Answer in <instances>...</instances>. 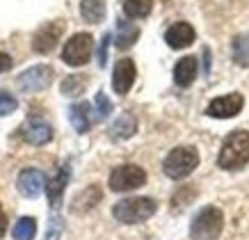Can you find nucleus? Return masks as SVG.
<instances>
[{
    "label": "nucleus",
    "mask_w": 249,
    "mask_h": 240,
    "mask_svg": "<svg viewBox=\"0 0 249 240\" xmlns=\"http://www.w3.org/2000/svg\"><path fill=\"white\" fill-rule=\"evenodd\" d=\"M249 163V133L247 130H233L231 135L222 142V149H219L217 156V165L227 172H235Z\"/></svg>",
    "instance_id": "obj_1"
},
{
    "label": "nucleus",
    "mask_w": 249,
    "mask_h": 240,
    "mask_svg": "<svg viewBox=\"0 0 249 240\" xmlns=\"http://www.w3.org/2000/svg\"><path fill=\"white\" fill-rule=\"evenodd\" d=\"M158 203L151 197H130V199H121L112 206V215L121 224H140L156 215Z\"/></svg>",
    "instance_id": "obj_2"
},
{
    "label": "nucleus",
    "mask_w": 249,
    "mask_h": 240,
    "mask_svg": "<svg viewBox=\"0 0 249 240\" xmlns=\"http://www.w3.org/2000/svg\"><path fill=\"white\" fill-rule=\"evenodd\" d=\"M199 167V151L195 147H176L167 153L162 163V172L172 181H181Z\"/></svg>",
    "instance_id": "obj_3"
},
{
    "label": "nucleus",
    "mask_w": 249,
    "mask_h": 240,
    "mask_svg": "<svg viewBox=\"0 0 249 240\" xmlns=\"http://www.w3.org/2000/svg\"><path fill=\"white\" fill-rule=\"evenodd\" d=\"M224 229V213L215 206H206L195 215L190 224V238L192 240H217Z\"/></svg>",
    "instance_id": "obj_4"
},
{
    "label": "nucleus",
    "mask_w": 249,
    "mask_h": 240,
    "mask_svg": "<svg viewBox=\"0 0 249 240\" xmlns=\"http://www.w3.org/2000/svg\"><path fill=\"white\" fill-rule=\"evenodd\" d=\"M94 51V37L89 32H76L62 48V60L69 67H85Z\"/></svg>",
    "instance_id": "obj_5"
},
{
    "label": "nucleus",
    "mask_w": 249,
    "mask_h": 240,
    "mask_svg": "<svg viewBox=\"0 0 249 240\" xmlns=\"http://www.w3.org/2000/svg\"><path fill=\"white\" fill-rule=\"evenodd\" d=\"M110 190L112 192H130L146 183V172L137 165H119L110 174Z\"/></svg>",
    "instance_id": "obj_6"
},
{
    "label": "nucleus",
    "mask_w": 249,
    "mask_h": 240,
    "mask_svg": "<svg viewBox=\"0 0 249 240\" xmlns=\"http://www.w3.org/2000/svg\"><path fill=\"white\" fill-rule=\"evenodd\" d=\"M53 75H55V71L48 67V64H37V67L25 69V71L18 75L16 85H18V90L25 92V94H35V92L46 90L48 85L53 83Z\"/></svg>",
    "instance_id": "obj_7"
},
{
    "label": "nucleus",
    "mask_w": 249,
    "mask_h": 240,
    "mask_svg": "<svg viewBox=\"0 0 249 240\" xmlns=\"http://www.w3.org/2000/svg\"><path fill=\"white\" fill-rule=\"evenodd\" d=\"M64 35V21H51L41 25L37 32H35V37H32V51L39 53V55H46V53H51L57 46V41L62 39Z\"/></svg>",
    "instance_id": "obj_8"
},
{
    "label": "nucleus",
    "mask_w": 249,
    "mask_h": 240,
    "mask_svg": "<svg viewBox=\"0 0 249 240\" xmlns=\"http://www.w3.org/2000/svg\"><path fill=\"white\" fill-rule=\"evenodd\" d=\"M242 108H245V96L233 92V94H227V96H219L215 101H211V105L206 108V114L215 117V119H231V117L242 112Z\"/></svg>",
    "instance_id": "obj_9"
},
{
    "label": "nucleus",
    "mask_w": 249,
    "mask_h": 240,
    "mask_svg": "<svg viewBox=\"0 0 249 240\" xmlns=\"http://www.w3.org/2000/svg\"><path fill=\"white\" fill-rule=\"evenodd\" d=\"M135 75H137L135 62L130 60V57H121V60L114 64V71H112V90H114V94L126 96V94L130 92V87L135 85Z\"/></svg>",
    "instance_id": "obj_10"
},
{
    "label": "nucleus",
    "mask_w": 249,
    "mask_h": 240,
    "mask_svg": "<svg viewBox=\"0 0 249 240\" xmlns=\"http://www.w3.org/2000/svg\"><path fill=\"white\" fill-rule=\"evenodd\" d=\"M21 135L32 147H44V144H48L53 140V128H51L48 121L39 119V117H32V119H28L23 124Z\"/></svg>",
    "instance_id": "obj_11"
},
{
    "label": "nucleus",
    "mask_w": 249,
    "mask_h": 240,
    "mask_svg": "<svg viewBox=\"0 0 249 240\" xmlns=\"http://www.w3.org/2000/svg\"><path fill=\"white\" fill-rule=\"evenodd\" d=\"M16 188H18V192H21L23 197H28V199L39 197L46 188L44 172H39V169H35V167L23 169V172L18 174V179H16Z\"/></svg>",
    "instance_id": "obj_12"
},
{
    "label": "nucleus",
    "mask_w": 249,
    "mask_h": 240,
    "mask_svg": "<svg viewBox=\"0 0 249 240\" xmlns=\"http://www.w3.org/2000/svg\"><path fill=\"white\" fill-rule=\"evenodd\" d=\"M196 39V32L195 28L190 25V23L185 21H178L174 23V25H169L165 32V41L169 48H174V51H183V48H188V46L195 44Z\"/></svg>",
    "instance_id": "obj_13"
},
{
    "label": "nucleus",
    "mask_w": 249,
    "mask_h": 240,
    "mask_svg": "<svg viewBox=\"0 0 249 240\" xmlns=\"http://www.w3.org/2000/svg\"><path fill=\"white\" fill-rule=\"evenodd\" d=\"M69 176H71L69 165H62L53 179L46 181L44 190H46V195H48V203H51V208H57V206L62 203V195H64V188H67V183H69Z\"/></svg>",
    "instance_id": "obj_14"
},
{
    "label": "nucleus",
    "mask_w": 249,
    "mask_h": 240,
    "mask_svg": "<svg viewBox=\"0 0 249 240\" xmlns=\"http://www.w3.org/2000/svg\"><path fill=\"white\" fill-rule=\"evenodd\" d=\"M137 133V117L133 112H121L110 126V137L112 140H128Z\"/></svg>",
    "instance_id": "obj_15"
},
{
    "label": "nucleus",
    "mask_w": 249,
    "mask_h": 240,
    "mask_svg": "<svg viewBox=\"0 0 249 240\" xmlns=\"http://www.w3.org/2000/svg\"><path fill=\"white\" fill-rule=\"evenodd\" d=\"M195 78H196V57L185 55L174 67V83L178 85V87H190V85L195 83Z\"/></svg>",
    "instance_id": "obj_16"
},
{
    "label": "nucleus",
    "mask_w": 249,
    "mask_h": 240,
    "mask_svg": "<svg viewBox=\"0 0 249 240\" xmlns=\"http://www.w3.org/2000/svg\"><path fill=\"white\" fill-rule=\"evenodd\" d=\"M69 121H71V126L76 128V133H87L91 126V105L87 101H80V103L71 105L69 108Z\"/></svg>",
    "instance_id": "obj_17"
},
{
    "label": "nucleus",
    "mask_w": 249,
    "mask_h": 240,
    "mask_svg": "<svg viewBox=\"0 0 249 240\" xmlns=\"http://www.w3.org/2000/svg\"><path fill=\"white\" fill-rule=\"evenodd\" d=\"M101 199H103L101 188H98V185H87L83 192H78V195L73 197V202H71V210H73V213H87V210L94 208Z\"/></svg>",
    "instance_id": "obj_18"
},
{
    "label": "nucleus",
    "mask_w": 249,
    "mask_h": 240,
    "mask_svg": "<svg viewBox=\"0 0 249 240\" xmlns=\"http://www.w3.org/2000/svg\"><path fill=\"white\" fill-rule=\"evenodd\" d=\"M140 39V28L133 25L130 21H119L117 23V37H114V46L119 51H128L130 46H135Z\"/></svg>",
    "instance_id": "obj_19"
},
{
    "label": "nucleus",
    "mask_w": 249,
    "mask_h": 240,
    "mask_svg": "<svg viewBox=\"0 0 249 240\" xmlns=\"http://www.w3.org/2000/svg\"><path fill=\"white\" fill-rule=\"evenodd\" d=\"M231 57L238 67L247 69L249 67V32H240L235 35L231 41Z\"/></svg>",
    "instance_id": "obj_20"
},
{
    "label": "nucleus",
    "mask_w": 249,
    "mask_h": 240,
    "mask_svg": "<svg viewBox=\"0 0 249 240\" xmlns=\"http://www.w3.org/2000/svg\"><path fill=\"white\" fill-rule=\"evenodd\" d=\"M80 16L87 23H101L106 18V0H83L80 2Z\"/></svg>",
    "instance_id": "obj_21"
},
{
    "label": "nucleus",
    "mask_w": 249,
    "mask_h": 240,
    "mask_svg": "<svg viewBox=\"0 0 249 240\" xmlns=\"http://www.w3.org/2000/svg\"><path fill=\"white\" fill-rule=\"evenodd\" d=\"M153 9V0H124V14L128 18H146Z\"/></svg>",
    "instance_id": "obj_22"
},
{
    "label": "nucleus",
    "mask_w": 249,
    "mask_h": 240,
    "mask_svg": "<svg viewBox=\"0 0 249 240\" xmlns=\"http://www.w3.org/2000/svg\"><path fill=\"white\" fill-rule=\"evenodd\" d=\"M85 87H87V78L73 74V75H67V78L62 80L60 90H62L64 96H80V94L85 92Z\"/></svg>",
    "instance_id": "obj_23"
},
{
    "label": "nucleus",
    "mask_w": 249,
    "mask_h": 240,
    "mask_svg": "<svg viewBox=\"0 0 249 240\" xmlns=\"http://www.w3.org/2000/svg\"><path fill=\"white\" fill-rule=\"evenodd\" d=\"M12 236L14 240H32L37 236V222L35 218H21L12 229Z\"/></svg>",
    "instance_id": "obj_24"
},
{
    "label": "nucleus",
    "mask_w": 249,
    "mask_h": 240,
    "mask_svg": "<svg viewBox=\"0 0 249 240\" xmlns=\"http://www.w3.org/2000/svg\"><path fill=\"white\" fill-rule=\"evenodd\" d=\"M94 105H96V119L103 121L110 117V112H112V101L103 94V92H98L96 96H94Z\"/></svg>",
    "instance_id": "obj_25"
},
{
    "label": "nucleus",
    "mask_w": 249,
    "mask_h": 240,
    "mask_svg": "<svg viewBox=\"0 0 249 240\" xmlns=\"http://www.w3.org/2000/svg\"><path fill=\"white\" fill-rule=\"evenodd\" d=\"M16 108H18V101L7 92H0V117H7V114L16 112Z\"/></svg>",
    "instance_id": "obj_26"
},
{
    "label": "nucleus",
    "mask_w": 249,
    "mask_h": 240,
    "mask_svg": "<svg viewBox=\"0 0 249 240\" xmlns=\"http://www.w3.org/2000/svg\"><path fill=\"white\" fill-rule=\"evenodd\" d=\"M185 192H188V190L183 188V190H178V192H176V195L172 197V210H181V208H185V206L190 203V199H195V192H190L188 197H185Z\"/></svg>",
    "instance_id": "obj_27"
},
{
    "label": "nucleus",
    "mask_w": 249,
    "mask_h": 240,
    "mask_svg": "<svg viewBox=\"0 0 249 240\" xmlns=\"http://www.w3.org/2000/svg\"><path fill=\"white\" fill-rule=\"evenodd\" d=\"M110 39H112V35L107 32V35H103V39H101V46H98V67L103 69L107 62V46H110Z\"/></svg>",
    "instance_id": "obj_28"
},
{
    "label": "nucleus",
    "mask_w": 249,
    "mask_h": 240,
    "mask_svg": "<svg viewBox=\"0 0 249 240\" xmlns=\"http://www.w3.org/2000/svg\"><path fill=\"white\" fill-rule=\"evenodd\" d=\"M62 233V220L53 218L51 220V226H48V233H46V240H57Z\"/></svg>",
    "instance_id": "obj_29"
},
{
    "label": "nucleus",
    "mask_w": 249,
    "mask_h": 240,
    "mask_svg": "<svg viewBox=\"0 0 249 240\" xmlns=\"http://www.w3.org/2000/svg\"><path fill=\"white\" fill-rule=\"evenodd\" d=\"M12 67H14V62H12V57H9L7 53H0V74H5V71H9Z\"/></svg>",
    "instance_id": "obj_30"
},
{
    "label": "nucleus",
    "mask_w": 249,
    "mask_h": 240,
    "mask_svg": "<svg viewBox=\"0 0 249 240\" xmlns=\"http://www.w3.org/2000/svg\"><path fill=\"white\" fill-rule=\"evenodd\" d=\"M5 231H7V215H5V210L0 206V238L5 236Z\"/></svg>",
    "instance_id": "obj_31"
},
{
    "label": "nucleus",
    "mask_w": 249,
    "mask_h": 240,
    "mask_svg": "<svg viewBox=\"0 0 249 240\" xmlns=\"http://www.w3.org/2000/svg\"><path fill=\"white\" fill-rule=\"evenodd\" d=\"M204 71H211V48H204Z\"/></svg>",
    "instance_id": "obj_32"
}]
</instances>
